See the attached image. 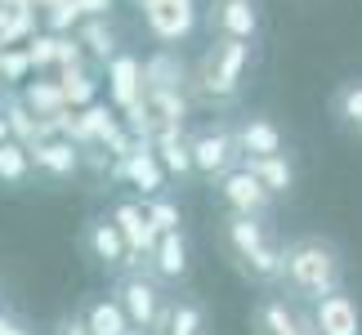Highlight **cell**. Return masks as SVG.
Listing matches in <instances>:
<instances>
[{"label": "cell", "instance_id": "1", "mask_svg": "<svg viewBox=\"0 0 362 335\" xmlns=\"http://www.w3.org/2000/svg\"><path fill=\"white\" fill-rule=\"evenodd\" d=\"M277 286L300 304L331 295L336 286H344V250L322 233L291 237V242H282V277H277Z\"/></svg>", "mask_w": 362, "mask_h": 335}, {"label": "cell", "instance_id": "2", "mask_svg": "<svg viewBox=\"0 0 362 335\" xmlns=\"http://www.w3.org/2000/svg\"><path fill=\"white\" fill-rule=\"evenodd\" d=\"M219 246H224L228 264L246 282L255 286H277L282 277V242L269 228V215H219Z\"/></svg>", "mask_w": 362, "mask_h": 335}, {"label": "cell", "instance_id": "3", "mask_svg": "<svg viewBox=\"0 0 362 335\" xmlns=\"http://www.w3.org/2000/svg\"><path fill=\"white\" fill-rule=\"evenodd\" d=\"M246 72H250V45L246 40H233V36H211L202 63H197V90L206 103L215 107H228L238 103V94L246 86Z\"/></svg>", "mask_w": 362, "mask_h": 335}, {"label": "cell", "instance_id": "4", "mask_svg": "<svg viewBox=\"0 0 362 335\" xmlns=\"http://www.w3.org/2000/svg\"><path fill=\"white\" fill-rule=\"evenodd\" d=\"M250 335H317V327L313 313L282 286H264V295L250 304Z\"/></svg>", "mask_w": 362, "mask_h": 335}, {"label": "cell", "instance_id": "5", "mask_svg": "<svg viewBox=\"0 0 362 335\" xmlns=\"http://www.w3.org/2000/svg\"><path fill=\"white\" fill-rule=\"evenodd\" d=\"M112 295H117V304L125 309V317H130V327L144 331V335H152V327H157V317H161V304H165L161 277L152 273V269H125Z\"/></svg>", "mask_w": 362, "mask_h": 335}, {"label": "cell", "instance_id": "6", "mask_svg": "<svg viewBox=\"0 0 362 335\" xmlns=\"http://www.w3.org/2000/svg\"><path fill=\"white\" fill-rule=\"evenodd\" d=\"M188 148H192V175L202 179V184H215L224 170L242 161L238 152V139H233V125H202V130L188 134Z\"/></svg>", "mask_w": 362, "mask_h": 335}, {"label": "cell", "instance_id": "7", "mask_svg": "<svg viewBox=\"0 0 362 335\" xmlns=\"http://www.w3.org/2000/svg\"><path fill=\"white\" fill-rule=\"evenodd\" d=\"M139 9H144V27L157 45H179L202 23L197 0H139Z\"/></svg>", "mask_w": 362, "mask_h": 335}, {"label": "cell", "instance_id": "8", "mask_svg": "<svg viewBox=\"0 0 362 335\" xmlns=\"http://www.w3.org/2000/svg\"><path fill=\"white\" fill-rule=\"evenodd\" d=\"M215 197H219V206H224V211H233V215H273V192L259 184L255 175L246 170V165L238 161L233 165V170H224L215 179Z\"/></svg>", "mask_w": 362, "mask_h": 335}, {"label": "cell", "instance_id": "9", "mask_svg": "<svg viewBox=\"0 0 362 335\" xmlns=\"http://www.w3.org/2000/svg\"><path fill=\"white\" fill-rule=\"evenodd\" d=\"M112 184H130L139 197L165 192L170 175H165V165L157 161V152H152V139H139L134 134V148L125 152V157H117V165H112Z\"/></svg>", "mask_w": 362, "mask_h": 335}, {"label": "cell", "instance_id": "10", "mask_svg": "<svg viewBox=\"0 0 362 335\" xmlns=\"http://www.w3.org/2000/svg\"><path fill=\"white\" fill-rule=\"evenodd\" d=\"M206 23H211L215 36H233V40H246V45H255L264 32L259 0H211Z\"/></svg>", "mask_w": 362, "mask_h": 335}, {"label": "cell", "instance_id": "11", "mask_svg": "<svg viewBox=\"0 0 362 335\" xmlns=\"http://www.w3.org/2000/svg\"><path fill=\"white\" fill-rule=\"evenodd\" d=\"M27 152H32V175L54 179V184H67V179H76V170H81V148L67 134H45Z\"/></svg>", "mask_w": 362, "mask_h": 335}, {"label": "cell", "instance_id": "12", "mask_svg": "<svg viewBox=\"0 0 362 335\" xmlns=\"http://www.w3.org/2000/svg\"><path fill=\"white\" fill-rule=\"evenodd\" d=\"M309 313H313L317 335H362V304L344 286H336L322 300H313Z\"/></svg>", "mask_w": 362, "mask_h": 335}, {"label": "cell", "instance_id": "13", "mask_svg": "<svg viewBox=\"0 0 362 335\" xmlns=\"http://www.w3.org/2000/svg\"><path fill=\"white\" fill-rule=\"evenodd\" d=\"M81 246H86V255L99 264L107 273H121L125 259H130V250H125V237L117 233V223L107 215H94L86 219V228H81Z\"/></svg>", "mask_w": 362, "mask_h": 335}, {"label": "cell", "instance_id": "14", "mask_svg": "<svg viewBox=\"0 0 362 335\" xmlns=\"http://www.w3.org/2000/svg\"><path fill=\"white\" fill-rule=\"evenodd\" d=\"M152 335H211V317L197 295H165Z\"/></svg>", "mask_w": 362, "mask_h": 335}, {"label": "cell", "instance_id": "15", "mask_svg": "<svg viewBox=\"0 0 362 335\" xmlns=\"http://www.w3.org/2000/svg\"><path fill=\"white\" fill-rule=\"evenodd\" d=\"M148 269L157 273L161 282H184L188 269H192V250H188L184 228L157 233V242H152V250H148Z\"/></svg>", "mask_w": 362, "mask_h": 335}, {"label": "cell", "instance_id": "16", "mask_svg": "<svg viewBox=\"0 0 362 335\" xmlns=\"http://www.w3.org/2000/svg\"><path fill=\"white\" fill-rule=\"evenodd\" d=\"M152 152H157V161L165 165V175L179 179V184H192V148H188V134L184 125H161L157 134H152Z\"/></svg>", "mask_w": 362, "mask_h": 335}, {"label": "cell", "instance_id": "17", "mask_svg": "<svg viewBox=\"0 0 362 335\" xmlns=\"http://www.w3.org/2000/svg\"><path fill=\"white\" fill-rule=\"evenodd\" d=\"M103 72H107V99H112L117 112L134 107L139 99H144V63H139L134 54H117Z\"/></svg>", "mask_w": 362, "mask_h": 335}, {"label": "cell", "instance_id": "18", "mask_svg": "<svg viewBox=\"0 0 362 335\" xmlns=\"http://www.w3.org/2000/svg\"><path fill=\"white\" fill-rule=\"evenodd\" d=\"M76 317L86 322L90 335H134L130 317H125V309L117 304V295H86L76 304Z\"/></svg>", "mask_w": 362, "mask_h": 335}, {"label": "cell", "instance_id": "19", "mask_svg": "<svg viewBox=\"0 0 362 335\" xmlns=\"http://www.w3.org/2000/svg\"><path fill=\"white\" fill-rule=\"evenodd\" d=\"M233 139H238L242 157H264V152H286V134L282 125L269 117H242L233 125Z\"/></svg>", "mask_w": 362, "mask_h": 335}, {"label": "cell", "instance_id": "20", "mask_svg": "<svg viewBox=\"0 0 362 335\" xmlns=\"http://www.w3.org/2000/svg\"><path fill=\"white\" fill-rule=\"evenodd\" d=\"M242 165L259 179L273 197H291L296 192V161L291 152H264V157H242Z\"/></svg>", "mask_w": 362, "mask_h": 335}, {"label": "cell", "instance_id": "21", "mask_svg": "<svg viewBox=\"0 0 362 335\" xmlns=\"http://www.w3.org/2000/svg\"><path fill=\"white\" fill-rule=\"evenodd\" d=\"M107 219H112L117 233L125 237V250H130V255H148L152 242H157V233H152V223H148V215H144L139 201H112Z\"/></svg>", "mask_w": 362, "mask_h": 335}, {"label": "cell", "instance_id": "22", "mask_svg": "<svg viewBox=\"0 0 362 335\" xmlns=\"http://www.w3.org/2000/svg\"><path fill=\"white\" fill-rule=\"evenodd\" d=\"M139 63H144V90H184L188 67H184L175 45H161L157 54H148Z\"/></svg>", "mask_w": 362, "mask_h": 335}, {"label": "cell", "instance_id": "23", "mask_svg": "<svg viewBox=\"0 0 362 335\" xmlns=\"http://www.w3.org/2000/svg\"><path fill=\"white\" fill-rule=\"evenodd\" d=\"M72 36L81 40V49H86L99 67H107L121 54V36H117V27L107 23V18H81Z\"/></svg>", "mask_w": 362, "mask_h": 335}, {"label": "cell", "instance_id": "24", "mask_svg": "<svg viewBox=\"0 0 362 335\" xmlns=\"http://www.w3.org/2000/svg\"><path fill=\"white\" fill-rule=\"evenodd\" d=\"M0 117L9 121V134L18 139V143H27V148H32L36 139H45V134H49V125L23 103V94H5V99H0Z\"/></svg>", "mask_w": 362, "mask_h": 335}, {"label": "cell", "instance_id": "25", "mask_svg": "<svg viewBox=\"0 0 362 335\" xmlns=\"http://www.w3.org/2000/svg\"><path fill=\"white\" fill-rule=\"evenodd\" d=\"M331 117H336V125L344 134L362 139V76L344 81V86L331 94Z\"/></svg>", "mask_w": 362, "mask_h": 335}, {"label": "cell", "instance_id": "26", "mask_svg": "<svg viewBox=\"0 0 362 335\" xmlns=\"http://www.w3.org/2000/svg\"><path fill=\"white\" fill-rule=\"evenodd\" d=\"M23 103L32 107L40 121H54V117H63V112H67L63 86H59V81H49V76H36V81H27V86H23Z\"/></svg>", "mask_w": 362, "mask_h": 335}, {"label": "cell", "instance_id": "27", "mask_svg": "<svg viewBox=\"0 0 362 335\" xmlns=\"http://www.w3.org/2000/svg\"><path fill=\"white\" fill-rule=\"evenodd\" d=\"M32 179V152L18 139H5L0 143V184L5 188H23Z\"/></svg>", "mask_w": 362, "mask_h": 335}, {"label": "cell", "instance_id": "28", "mask_svg": "<svg viewBox=\"0 0 362 335\" xmlns=\"http://www.w3.org/2000/svg\"><path fill=\"white\" fill-rule=\"evenodd\" d=\"M144 103H148L152 117H157V130L161 125H184L188 121V99L179 90H144Z\"/></svg>", "mask_w": 362, "mask_h": 335}, {"label": "cell", "instance_id": "29", "mask_svg": "<svg viewBox=\"0 0 362 335\" xmlns=\"http://www.w3.org/2000/svg\"><path fill=\"white\" fill-rule=\"evenodd\" d=\"M59 86H63L67 107H86V103L99 99V81H94V72H86V63H81V67H63Z\"/></svg>", "mask_w": 362, "mask_h": 335}, {"label": "cell", "instance_id": "30", "mask_svg": "<svg viewBox=\"0 0 362 335\" xmlns=\"http://www.w3.org/2000/svg\"><path fill=\"white\" fill-rule=\"evenodd\" d=\"M139 206H144V215H148V223H152V233L184 228V211H179V201H170L165 192H152V197H144Z\"/></svg>", "mask_w": 362, "mask_h": 335}, {"label": "cell", "instance_id": "31", "mask_svg": "<svg viewBox=\"0 0 362 335\" xmlns=\"http://www.w3.org/2000/svg\"><path fill=\"white\" fill-rule=\"evenodd\" d=\"M54 45H59V32H40V36L32 32L23 40V49H27V59H32L36 72H49L54 67Z\"/></svg>", "mask_w": 362, "mask_h": 335}, {"label": "cell", "instance_id": "32", "mask_svg": "<svg viewBox=\"0 0 362 335\" xmlns=\"http://www.w3.org/2000/svg\"><path fill=\"white\" fill-rule=\"evenodd\" d=\"M27 72H32V59H27V49H18V45H0V81H5V86H13V81H27Z\"/></svg>", "mask_w": 362, "mask_h": 335}, {"label": "cell", "instance_id": "33", "mask_svg": "<svg viewBox=\"0 0 362 335\" xmlns=\"http://www.w3.org/2000/svg\"><path fill=\"white\" fill-rule=\"evenodd\" d=\"M45 23H49V32H72V27L81 23L76 0H59L54 9H45Z\"/></svg>", "mask_w": 362, "mask_h": 335}, {"label": "cell", "instance_id": "34", "mask_svg": "<svg viewBox=\"0 0 362 335\" xmlns=\"http://www.w3.org/2000/svg\"><path fill=\"white\" fill-rule=\"evenodd\" d=\"M0 335H32V327H27V317H23V313L0 309Z\"/></svg>", "mask_w": 362, "mask_h": 335}, {"label": "cell", "instance_id": "35", "mask_svg": "<svg viewBox=\"0 0 362 335\" xmlns=\"http://www.w3.org/2000/svg\"><path fill=\"white\" fill-rule=\"evenodd\" d=\"M117 0H76V9H81V18H107L112 13Z\"/></svg>", "mask_w": 362, "mask_h": 335}, {"label": "cell", "instance_id": "36", "mask_svg": "<svg viewBox=\"0 0 362 335\" xmlns=\"http://www.w3.org/2000/svg\"><path fill=\"white\" fill-rule=\"evenodd\" d=\"M59 335H90V331H86V322L72 313V317H63V322H59Z\"/></svg>", "mask_w": 362, "mask_h": 335}, {"label": "cell", "instance_id": "37", "mask_svg": "<svg viewBox=\"0 0 362 335\" xmlns=\"http://www.w3.org/2000/svg\"><path fill=\"white\" fill-rule=\"evenodd\" d=\"M5 139H13V134H9V121L0 117V143H5Z\"/></svg>", "mask_w": 362, "mask_h": 335}, {"label": "cell", "instance_id": "38", "mask_svg": "<svg viewBox=\"0 0 362 335\" xmlns=\"http://www.w3.org/2000/svg\"><path fill=\"white\" fill-rule=\"evenodd\" d=\"M59 0H32V9H54Z\"/></svg>", "mask_w": 362, "mask_h": 335}, {"label": "cell", "instance_id": "39", "mask_svg": "<svg viewBox=\"0 0 362 335\" xmlns=\"http://www.w3.org/2000/svg\"><path fill=\"white\" fill-rule=\"evenodd\" d=\"M0 309H5V286H0Z\"/></svg>", "mask_w": 362, "mask_h": 335}, {"label": "cell", "instance_id": "40", "mask_svg": "<svg viewBox=\"0 0 362 335\" xmlns=\"http://www.w3.org/2000/svg\"><path fill=\"white\" fill-rule=\"evenodd\" d=\"M0 99H5V81H0Z\"/></svg>", "mask_w": 362, "mask_h": 335}, {"label": "cell", "instance_id": "41", "mask_svg": "<svg viewBox=\"0 0 362 335\" xmlns=\"http://www.w3.org/2000/svg\"><path fill=\"white\" fill-rule=\"evenodd\" d=\"M134 335H144V331H134Z\"/></svg>", "mask_w": 362, "mask_h": 335}, {"label": "cell", "instance_id": "42", "mask_svg": "<svg viewBox=\"0 0 362 335\" xmlns=\"http://www.w3.org/2000/svg\"><path fill=\"white\" fill-rule=\"evenodd\" d=\"M134 5H139V0H134Z\"/></svg>", "mask_w": 362, "mask_h": 335}]
</instances>
